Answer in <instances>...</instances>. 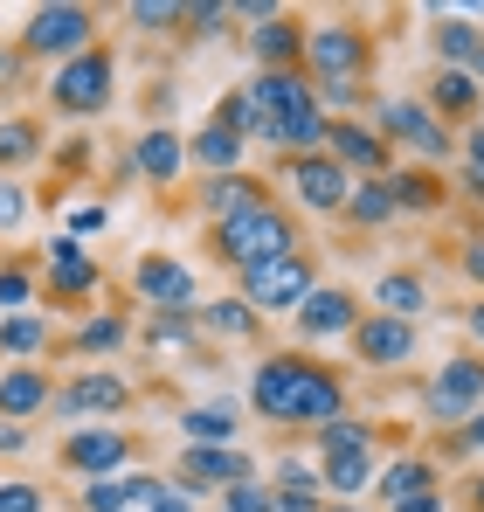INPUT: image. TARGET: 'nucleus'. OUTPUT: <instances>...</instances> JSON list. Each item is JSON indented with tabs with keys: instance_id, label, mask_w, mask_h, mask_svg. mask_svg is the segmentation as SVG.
I'll return each mask as SVG.
<instances>
[{
	"instance_id": "f257e3e1",
	"label": "nucleus",
	"mask_w": 484,
	"mask_h": 512,
	"mask_svg": "<svg viewBox=\"0 0 484 512\" xmlns=\"http://www.w3.org/2000/svg\"><path fill=\"white\" fill-rule=\"evenodd\" d=\"M249 402H256V416H270V423H312V429H325V423L346 416V388H339V374H325L319 360H291V353H277V360L256 367Z\"/></svg>"
},
{
	"instance_id": "f03ea898",
	"label": "nucleus",
	"mask_w": 484,
	"mask_h": 512,
	"mask_svg": "<svg viewBox=\"0 0 484 512\" xmlns=\"http://www.w3.org/2000/svg\"><path fill=\"white\" fill-rule=\"evenodd\" d=\"M215 250L229 256L236 270H263V263H277V256H298V236H291V215L284 208H249L236 222H222L215 229Z\"/></svg>"
},
{
	"instance_id": "7ed1b4c3",
	"label": "nucleus",
	"mask_w": 484,
	"mask_h": 512,
	"mask_svg": "<svg viewBox=\"0 0 484 512\" xmlns=\"http://www.w3.org/2000/svg\"><path fill=\"white\" fill-rule=\"evenodd\" d=\"M319 284H312V263L305 256H277V263H263V270H242V298L256 305V312H291L298 319V305L312 298Z\"/></svg>"
},
{
	"instance_id": "20e7f679",
	"label": "nucleus",
	"mask_w": 484,
	"mask_h": 512,
	"mask_svg": "<svg viewBox=\"0 0 484 512\" xmlns=\"http://www.w3.org/2000/svg\"><path fill=\"white\" fill-rule=\"evenodd\" d=\"M360 63H367L360 28H312V35H305V70H312V90H353Z\"/></svg>"
},
{
	"instance_id": "39448f33",
	"label": "nucleus",
	"mask_w": 484,
	"mask_h": 512,
	"mask_svg": "<svg viewBox=\"0 0 484 512\" xmlns=\"http://www.w3.org/2000/svg\"><path fill=\"white\" fill-rule=\"evenodd\" d=\"M111 77H118V63H111L104 49H83V56H70V63L49 77V104H56V111H104V104H111Z\"/></svg>"
},
{
	"instance_id": "423d86ee",
	"label": "nucleus",
	"mask_w": 484,
	"mask_h": 512,
	"mask_svg": "<svg viewBox=\"0 0 484 512\" xmlns=\"http://www.w3.org/2000/svg\"><path fill=\"white\" fill-rule=\"evenodd\" d=\"M21 49L28 56H63V63L83 56L90 49V7H77V0L70 7H35V21L21 28Z\"/></svg>"
},
{
	"instance_id": "0eeeda50",
	"label": "nucleus",
	"mask_w": 484,
	"mask_h": 512,
	"mask_svg": "<svg viewBox=\"0 0 484 512\" xmlns=\"http://www.w3.org/2000/svg\"><path fill=\"white\" fill-rule=\"evenodd\" d=\"M284 180H291V194H298L305 208H319V215H332V208L353 201V173L339 167L332 153H298V160L284 167Z\"/></svg>"
},
{
	"instance_id": "6e6552de",
	"label": "nucleus",
	"mask_w": 484,
	"mask_h": 512,
	"mask_svg": "<svg viewBox=\"0 0 484 512\" xmlns=\"http://www.w3.org/2000/svg\"><path fill=\"white\" fill-rule=\"evenodd\" d=\"M173 471H180V485H187V492H215V485L229 492V485H242V478H256V464L242 457L236 443H187Z\"/></svg>"
},
{
	"instance_id": "1a4fd4ad",
	"label": "nucleus",
	"mask_w": 484,
	"mask_h": 512,
	"mask_svg": "<svg viewBox=\"0 0 484 512\" xmlns=\"http://www.w3.org/2000/svg\"><path fill=\"white\" fill-rule=\"evenodd\" d=\"M125 457H132L125 429H77V436H63V471H83V485L118 478V471H125Z\"/></svg>"
},
{
	"instance_id": "9d476101",
	"label": "nucleus",
	"mask_w": 484,
	"mask_h": 512,
	"mask_svg": "<svg viewBox=\"0 0 484 512\" xmlns=\"http://www.w3.org/2000/svg\"><path fill=\"white\" fill-rule=\"evenodd\" d=\"M478 402H484V360H450V367H436V381H429V416L471 423Z\"/></svg>"
},
{
	"instance_id": "9b49d317",
	"label": "nucleus",
	"mask_w": 484,
	"mask_h": 512,
	"mask_svg": "<svg viewBox=\"0 0 484 512\" xmlns=\"http://www.w3.org/2000/svg\"><path fill=\"white\" fill-rule=\"evenodd\" d=\"M381 132H395V139L415 146L422 160H443V153H450V132H443L436 111L415 104V97H381Z\"/></svg>"
},
{
	"instance_id": "f8f14e48",
	"label": "nucleus",
	"mask_w": 484,
	"mask_h": 512,
	"mask_svg": "<svg viewBox=\"0 0 484 512\" xmlns=\"http://www.w3.org/2000/svg\"><path fill=\"white\" fill-rule=\"evenodd\" d=\"M132 402V388H125V374H77L70 388H56V416H118Z\"/></svg>"
},
{
	"instance_id": "ddd939ff",
	"label": "nucleus",
	"mask_w": 484,
	"mask_h": 512,
	"mask_svg": "<svg viewBox=\"0 0 484 512\" xmlns=\"http://www.w3.org/2000/svg\"><path fill=\"white\" fill-rule=\"evenodd\" d=\"M353 353H360L367 367H402L408 353H415V326H408V319H388V312H374V319L353 326Z\"/></svg>"
},
{
	"instance_id": "4468645a",
	"label": "nucleus",
	"mask_w": 484,
	"mask_h": 512,
	"mask_svg": "<svg viewBox=\"0 0 484 512\" xmlns=\"http://www.w3.org/2000/svg\"><path fill=\"white\" fill-rule=\"evenodd\" d=\"M132 277H139V298L160 305V312H187V305H194V270L173 263V256H139Z\"/></svg>"
},
{
	"instance_id": "2eb2a0df",
	"label": "nucleus",
	"mask_w": 484,
	"mask_h": 512,
	"mask_svg": "<svg viewBox=\"0 0 484 512\" xmlns=\"http://www.w3.org/2000/svg\"><path fill=\"white\" fill-rule=\"evenodd\" d=\"M153 499H160V478L153 471H118V478L83 485V506L90 512H132V506H153Z\"/></svg>"
},
{
	"instance_id": "dca6fc26",
	"label": "nucleus",
	"mask_w": 484,
	"mask_h": 512,
	"mask_svg": "<svg viewBox=\"0 0 484 512\" xmlns=\"http://www.w3.org/2000/svg\"><path fill=\"white\" fill-rule=\"evenodd\" d=\"M353 326H360V312H353L346 291H325L319 284V291L298 305V333H305V340H339V333H353Z\"/></svg>"
},
{
	"instance_id": "f3484780",
	"label": "nucleus",
	"mask_w": 484,
	"mask_h": 512,
	"mask_svg": "<svg viewBox=\"0 0 484 512\" xmlns=\"http://www.w3.org/2000/svg\"><path fill=\"white\" fill-rule=\"evenodd\" d=\"M332 160L346 173H388V139L381 132H367V125H332Z\"/></svg>"
},
{
	"instance_id": "a211bd4d",
	"label": "nucleus",
	"mask_w": 484,
	"mask_h": 512,
	"mask_svg": "<svg viewBox=\"0 0 484 512\" xmlns=\"http://www.w3.org/2000/svg\"><path fill=\"white\" fill-rule=\"evenodd\" d=\"M249 49H256L263 70H298V56H305V28H298L291 14H277V21H263V28H249Z\"/></svg>"
},
{
	"instance_id": "6ab92c4d",
	"label": "nucleus",
	"mask_w": 484,
	"mask_h": 512,
	"mask_svg": "<svg viewBox=\"0 0 484 512\" xmlns=\"http://www.w3.org/2000/svg\"><path fill=\"white\" fill-rule=\"evenodd\" d=\"M201 208H208L215 229H222V222H236V215H249V208H263V187H256L249 173H215V180L201 187Z\"/></svg>"
},
{
	"instance_id": "aec40b11",
	"label": "nucleus",
	"mask_w": 484,
	"mask_h": 512,
	"mask_svg": "<svg viewBox=\"0 0 484 512\" xmlns=\"http://www.w3.org/2000/svg\"><path fill=\"white\" fill-rule=\"evenodd\" d=\"M56 402V388L35 374V367H14V374H0V416L7 423H28V416H42Z\"/></svg>"
},
{
	"instance_id": "412c9836",
	"label": "nucleus",
	"mask_w": 484,
	"mask_h": 512,
	"mask_svg": "<svg viewBox=\"0 0 484 512\" xmlns=\"http://www.w3.org/2000/svg\"><path fill=\"white\" fill-rule=\"evenodd\" d=\"M49 284H56L63 298H83V291H97V263L83 256L77 236H56V243H49Z\"/></svg>"
},
{
	"instance_id": "4be33fe9",
	"label": "nucleus",
	"mask_w": 484,
	"mask_h": 512,
	"mask_svg": "<svg viewBox=\"0 0 484 512\" xmlns=\"http://www.w3.org/2000/svg\"><path fill=\"white\" fill-rule=\"evenodd\" d=\"M132 167L146 173V180H180V167H187V146H180V139H173V132H160V125H153V132H139V146H132Z\"/></svg>"
},
{
	"instance_id": "5701e85b",
	"label": "nucleus",
	"mask_w": 484,
	"mask_h": 512,
	"mask_svg": "<svg viewBox=\"0 0 484 512\" xmlns=\"http://www.w3.org/2000/svg\"><path fill=\"white\" fill-rule=\"evenodd\" d=\"M429 492H436V471H429V457H395V471H381V499H388V506L429 499Z\"/></svg>"
},
{
	"instance_id": "b1692460",
	"label": "nucleus",
	"mask_w": 484,
	"mask_h": 512,
	"mask_svg": "<svg viewBox=\"0 0 484 512\" xmlns=\"http://www.w3.org/2000/svg\"><path fill=\"white\" fill-rule=\"evenodd\" d=\"M236 402H201V409H187L180 416V436L187 443H236Z\"/></svg>"
},
{
	"instance_id": "393cba45",
	"label": "nucleus",
	"mask_w": 484,
	"mask_h": 512,
	"mask_svg": "<svg viewBox=\"0 0 484 512\" xmlns=\"http://www.w3.org/2000/svg\"><path fill=\"white\" fill-rule=\"evenodd\" d=\"M242 146H249V139H242L236 125H222V118H215V125H208V132H201V139H194L187 153H194V160H201V167H208V173H236Z\"/></svg>"
},
{
	"instance_id": "a878e982",
	"label": "nucleus",
	"mask_w": 484,
	"mask_h": 512,
	"mask_svg": "<svg viewBox=\"0 0 484 512\" xmlns=\"http://www.w3.org/2000/svg\"><path fill=\"white\" fill-rule=\"evenodd\" d=\"M374 298H381V312H388V319H415V312L429 305V291H422V277H408V270H388Z\"/></svg>"
},
{
	"instance_id": "bb28decb",
	"label": "nucleus",
	"mask_w": 484,
	"mask_h": 512,
	"mask_svg": "<svg viewBox=\"0 0 484 512\" xmlns=\"http://www.w3.org/2000/svg\"><path fill=\"white\" fill-rule=\"evenodd\" d=\"M319 478H325V492H332V499H353V492L374 478V464H367V450H339V457H325Z\"/></svg>"
},
{
	"instance_id": "cd10ccee",
	"label": "nucleus",
	"mask_w": 484,
	"mask_h": 512,
	"mask_svg": "<svg viewBox=\"0 0 484 512\" xmlns=\"http://www.w3.org/2000/svg\"><path fill=\"white\" fill-rule=\"evenodd\" d=\"M436 49H443V70H471V63H478V49H484V35L471 28V21H457V14H450V21L436 28Z\"/></svg>"
},
{
	"instance_id": "c85d7f7f",
	"label": "nucleus",
	"mask_w": 484,
	"mask_h": 512,
	"mask_svg": "<svg viewBox=\"0 0 484 512\" xmlns=\"http://www.w3.org/2000/svg\"><path fill=\"white\" fill-rule=\"evenodd\" d=\"M346 215H353V222H367V229L395 222V187H388V180H360V187H353V201H346Z\"/></svg>"
},
{
	"instance_id": "c756f323",
	"label": "nucleus",
	"mask_w": 484,
	"mask_h": 512,
	"mask_svg": "<svg viewBox=\"0 0 484 512\" xmlns=\"http://www.w3.org/2000/svg\"><path fill=\"white\" fill-rule=\"evenodd\" d=\"M42 346H49V326H42L35 312H7V319H0V353L28 360V353H42Z\"/></svg>"
},
{
	"instance_id": "7c9ffc66",
	"label": "nucleus",
	"mask_w": 484,
	"mask_h": 512,
	"mask_svg": "<svg viewBox=\"0 0 484 512\" xmlns=\"http://www.w3.org/2000/svg\"><path fill=\"white\" fill-rule=\"evenodd\" d=\"M471 104H478V77H471V70H436L429 111H471Z\"/></svg>"
},
{
	"instance_id": "2f4dec72",
	"label": "nucleus",
	"mask_w": 484,
	"mask_h": 512,
	"mask_svg": "<svg viewBox=\"0 0 484 512\" xmlns=\"http://www.w3.org/2000/svg\"><path fill=\"white\" fill-rule=\"evenodd\" d=\"M388 187H395V208H415V215H422V208H436V201L450 194L436 173H415V167H402L395 180H388Z\"/></svg>"
},
{
	"instance_id": "473e14b6",
	"label": "nucleus",
	"mask_w": 484,
	"mask_h": 512,
	"mask_svg": "<svg viewBox=\"0 0 484 512\" xmlns=\"http://www.w3.org/2000/svg\"><path fill=\"white\" fill-rule=\"evenodd\" d=\"M201 319H208L222 340H249V333H256V305H249V298H222V305H208Z\"/></svg>"
},
{
	"instance_id": "72a5a7b5",
	"label": "nucleus",
	"mask_w": 484,
	"mask_h": 512,
	"mask_svg": "<svg viewBox=\"0 0 484 512\" xmlns=\"http://www.w3.org/2000/svg\"><path fill=\"white\" fill-rule=\"evenodd\" d=\"M35 153H42L35 125H28V118H0V167H28Z\"/></svg>"
},
{
	"instance_id": "f704fd0d",
	"label": "nucleus",
	"mask_w": 484,
	"mask_h": 512,
	"mask_svg": "<svg viewBox=\"0 0 484 512\" xmlns=\"http://www.w3.org/2000/svg\"><path fill=\"white\" fill-rule=\"evenodd\" d=\"M125 14H132L146 35H166V28H180V21H187V0H132Z\"/></svg>"
},
{
	"instance_id": "c9c22d12",
	"label": "nucleus",
	"mask_w": 484,
	"mask_h": 512,
	"mask_svg": "<svg viewBox=\"0 0 484 512\" xmlns=\"http://www.w3.org/2000/svg\"><path fill=\"white\" fill-rule=\"evenodd\" d=\"M70 346H77V353H111V346H125V319H111V312H104V319H90Z\"/></svg>"
},
{
	"instance_id": "e433bc0d",
	"label": "nucleus",
	"mask_w": 484,
	"mask_h": 512,
	"mask_svg": "<svg viewBox=\"0 0 484 512\" xmlns=\"http://www.w3.org/2000/svg\"><path fill=\"white\" fill-rule=\"evenodd\" d=\"M222 512H277V492H263L256 478H242V485L222 492Z\"/></svg>"
},
{
	"instance_id": "4c0bfd02",
	"label": "nucleus",
	"mask_w": 484,
	"mask_h": 512,
	"mask_svg": "<svg viewBox=\"0 0 484 512\" xmlns=\"http://www.w3.org/2000/svg\"><path fill=\"white\" fill-rule=\"evenodd\" d=\"M319 443H325V457H339V450H367L374 436H367V423H346V416H339V423L319 429Z\"/></svg>"
},
{
	"instance_id": "58836bf2",
	"label": "nucleus",
	"mask_w": 484,
	"mask_h": 512,
	"mask_svg": "<svg viewBox=\"0 0 484 512\" xmlns=\"http://www.w3.org/2000/svg\"><path fill=\"white\" fill-rule=\"evenodd\" d=\"M187 21H194V35H222L229 28V7L222 0H187Z\"/></svg>"
},
{
	"instance_id": "ea45409f",
	"label": "nucleus",
	"mask_w": 484,
	"mask_h": 512,
	"mask_svg": "<svg viewBox=\"0 0 484 512\" xmlns=\"http://www.w3.org/2000/svg\"><path fill=\"white\" fill-rule=\"evenodd\" d=\"M21 222H28V194H21L14 180H0V236L21 229Z\"/></svg>"
},
{
	"instance_id": "a19ab883",
	"label": "nucleus",
	"mask_w": 484,
	"mask_h": 512,
	"mask_svg": "<svg viewBox=\"0 0 484 512\" xmlns=\"http://www.w3.org/2000/svg\"><path fill=\"white\" fill-rule=\"evenodd\" d=\"M0 512H49L42 485H0Z\"/></svg>"
},
{
	"instance_id": "79ce46f5",
	"label": "nucleus",
	"mask_w": 484,
	"mask_h": 512,
	"mask_svg": "<svg viewBox=\"0 0 484 512\" xmlns=\"http://www.w3.org/2000/svg\"><path fill=\"white\" fill-rule=\"evenodd\" d=\"M277 478H284L277 492H319V471H312L305 457H284V471H277Z\"/></svg>"
},
{
	"instance_id": "37998d69",
	"label": "nucleus",
	"mask_w": 484,
	"mask_h": 512,
	"mask_svg": "<svg viewBox=\"0 0 484 512\" xmlns=\"http://www.w3.org/2000/svg\"><path fill=\"white\" fill-rule=\"evenodd\" d=\"M187 333H194V319H187V312H160V319H153V340H160V346L187 340Z\"/></svg>"
},
{
	"instance_id": "c03bdc74",
	"label": "nucleus",
	"mask_w": 484,
	"mask_h": 512,
	"mask_svg": "<svg viewBox=\"0 0 484 512\" xmlns=\"http://www.w3.org/2000/svg\"><path fill=\"white\" fill-rule=\"evenodd\" d=\"M0 305H7V312L28 305V270H0Z\"/></svg>"
},
{
	"instance_id": "a18cd8bd",
	"label": "nucleus",
	"mask_w": 484,
	"mask_h": 512,
	"mask_svg": "<svg viewBox=\"0 0 484 512\" xmlns=\"http://www.w3.org/2000/svg\"><path fill=\"white\" fill-rule=\"evenodd\" d=\"M146 512H194V492H187V485H160V499Z\"/></svg>"
},
{
	"instance_id": "49530a36",
	"label": "nucleus",
	"mask_w": 484,
	"mask_h": 512,
	"mask_svg": "<svg viewBox=\"0 0 484 512\" xmlns=\"http://www.w3.org/2000/svg\"><path fill=\"white\" fill-rule=\"evenodd\" d=\"M464 153H471V194L484 201V125L471 132V139H464Z\"/></svg>"
},
{
	"instance_id": "de8ad7c7",
	"label": "nucleus",
	"mask_w": 484,
	"mask_h": 512,
	"mask_svg": "<svg viewBox=\"0 0 484 512\" xmlns=\"http://www.w3.org/2000/svg\"><path fill=\"white\" fill-rule=\"evenodd\" d=\"M97 229H104V208H77L70 215V236H97Z\"/></svg>"
},
{
	"instance_id": "09e8293b",
	"label": "nucleus",
	"mask_w": 484,
	"mask_h": 512,
	"mask_svg": "<svg viewBox=\"0 0 484 512\" xmlns=\"http://www.w3.org/2000/svg\"><path fill=\"white\" fill-rule=\"evenodd\" d=\"M277 512H319V492H277Z\"/></svg>"
},
{
	"instance_id": "8fccbe9b",
	"label": "nucleus",
	"mask_w": 484,
	"mask_h": 512,
	"mask_svg": "<svg viewBox=\"0 0 484 512\" xmlns=\"http://www.w3.org/2000/svg\"><path fill=\"white\" fill-rule=\"evenodd\" d=\"M21 443H28V429H21V423H0V450H21Z\"/></svg>"
},
{
	"instance_id": "3c124183",
	"label": "nucleus",
	"mask_w": 484,
	"mask_h": 512,
	"mask_svg": "<svg viewBox=\"0 0 484 512\" xmlns=\"http://www.w3.org/2000/svg\"><path fill=\"white\" fill-rule=\"evenodd\" d=\"M464 270H471V277L484 284V243H471V250H464Z\"/></svg>"
},
{
	"instance_id": "603ef678",
	"label": "nucleus",
	"mask_w": 484,
	"mask_h": 512,
	"mask_svg": "<svg viewBox=\"0 0 484 512\" xmlns=\"http://www.w3.org/2000/svg\"><path fill=\"white\" fill-rule=\"evenodd\" d=\"M464 443H471V450H484V409L471 416V423H464Z\"/></svg>"
},
{
	"instance_id": "864d4df0",
	"label": "nucleus",
	"mask_w": 484,
	"mask_h": 512,
	"mask_svg": "<svg viewBox=\"0 0 484 512\" xmlns=\"http://www.w3.org/2000/svg\"><path fill=\"white\" fill-rule=\"evenodd\" d=\"M395 512H443V506H436V492H429V499H408V506H395Z\"/></svg>"
},
{
	"instance_id": "5fc2aeb1",
	"label": "nucleus",
	"mask_w": 484,
	"mask_h": 512,
	"mask_svg": "<svg viewBox=\"0 0 484 512\" xmlns=\"http://www.w3.org/2000/svg\"><path fill=\"white\" fill-rule=\"evenodd\" d=\"M471 333H478V340H484V305H471Z\"/></svg>"
},
{
	"instance_id": "6e6d98bb",
	"label": "nucleus",
	"mask_w": 484,
	"mask_h": 512,
	"mask_svg": "<svg viewBox=\"0 0 484 512\" xmlns=\"http://www.w3.org/2000/svg\"><path fill=\"white\" fill-rule=\"evenodd\" d=\"M0 77H14V56H7V49H0Z\"/></svg>"
},
{
	"instance_id": "4d7b16f0",
	"label": "nucleus",
	"mask_w": 484,
	"mask_h": 512,
	"mask_svg": "<svg viewBox=\"0 0 484 512\" xmlns=\"http://www.w3.org/2000/svg\"><path fill=\"white\" fill-rule=\"evenodd\" d=\"M471 77H484V49H478V63H471Z\"/></svg>"
},
{
	"instance_id": "13d9d810",
	"label": "nucleus",
	"mask_w": 484,
	"mask_h": 512,
	"mask_svg": "<svg viewBox=\"0 0 484 512\" xmlns=\"http://www.w3.org/2000/svg\"><path fill=\"white\" fill-rule=\"evenodd\" d=\"M471 499H478V512H484V478H478V492H471Z\"/></svg>"
},
{
	"instance_id": "bf43d9fd",
	"label": "nucleus",
	"mask_w": 484,
	"mask_h": 512,
	"mask_svg": "<svg viewBox=\"0 0 484 512\" xmlns=\"http://www.w3.org/2000/svg\"><path fill=\"white\" fill-rule=\"evenodd\" d=\"M325 512H360V506H325Z\"/></svg>"
}]
</instances>
